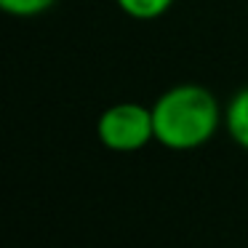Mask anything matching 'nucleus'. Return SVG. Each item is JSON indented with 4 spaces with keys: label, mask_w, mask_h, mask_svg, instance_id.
I'll return each mask as SVG.
<instances>
[{
    "label": "nucleus",
    "mask_w": 248,
    "mask_h": 248,
    "mask_svg": "<svg viewBox=\"0 0 248 248\" xmlns=\"http://www.w3.org/2000/svg\"><path fill=\"white\" fill-rule=\"evenodd\" d=\"M59 0H0V8L11 16L19 19H30V16H40V14L51 11Z\"/></svg>",
    "instance_id": "nucleus-5"
},
{
    "label": "nucleus",
    "mask_w": 248,
    "mask_h": 248,
    "mask_svg": "<svg viewBox=\"0 0 248 248\" xmlns=\"http://www.w3.org/2000/svg\"><path fill=\"white\" fill-rule=\"evenodd\" d=\"M96 136L112 152H139L155 141L152 107L139 102H118L96 120Z\"/></svg>",
    "instance_id": "nucleus-2"
},
{
    "label": "nucleus",
    "mask_w": 248,
    "mask_h": 248,
    "mask_svg": "<svg viewBox=\"0 0 248 248\" xmlns=\"http://www.w3.org/2000/svg\"><path fill=\"white\" fill-rule=\"evenodd\" d=\"M152 120L157 144L173 152H187L214 139L224 123V109L219 107V99L211 88L182 83L157 96L152 104Z\"/></svg>",
    "instance_id": "nucleus-1"
},
{
    "label": "nucleus",
    "mask_w": 248,
    "mask_h": 248,
    "mask_svg": "<svg viewBox=\"0 0 248 248\" xmlns=\"http://www.w3.org/2000/svg\"><path fill=\"white\" fill-rule=\"evenodd\" d=\"M115 3L125 16L139 19V22H152V19L168 14L173 6V0H115Z\"/></svg>",
    "instance_id": "nucleus-4"
},
{
    "label": "nucleus",
    "mask_w": 248,
    "mask_h": 248,
    "mask_svg": "<svg viewBox=\"0 0 248 248\" xmlns=\"http://www.w3.org/2000/svg\"><path fill=\"white\" fill-rule=\"evenodd\" d=\"M224 128L237 147L248 150V86L240 88L224 107Z\"/></svg>",
    "instance_id": "nucleus-3"
}]
</instances>
